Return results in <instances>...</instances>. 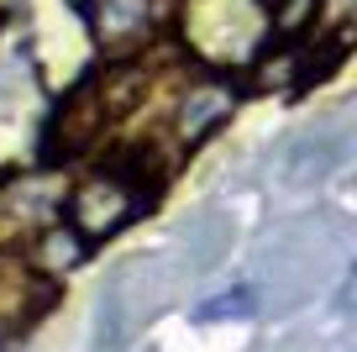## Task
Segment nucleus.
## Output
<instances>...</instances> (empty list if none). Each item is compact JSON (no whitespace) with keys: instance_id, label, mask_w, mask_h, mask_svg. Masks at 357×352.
Masks as SVG:
<instances>
[{"instance_id":"obj_1","label":"nucleus","mask_w":357,"mask_h":352,"mask_svg":"<svg viewBox=\"0 0 357 352\" xmlns=\"http://www.w3.org/2000/svg\"><path fill=\"white\" fill-rule=\"evenodd\" d=\"M111 122V105H105V89L95 85H79L74 95L63 100L53 122H47V142H43V163H68L79 158L84 147H95V137L105 132Z\"/></svg>"},{"instance_id":"obj_2","label":"nucleus","mask_w":357,"mask_h":352,"mask_svg":"<svg viewBox=\"0 0 357 352\" xmlns=\"http://www.w3.org/2000/svg\"><path fill=\"white\" fill-rule=\"evenodd\" d=\"M321 47H326L321 58H305V64H300V74H294V89H310V85H321L326 74H336V68L347 64V32L326 37Z\"/></svg>"},{"instance_id":"obj_3","label":"nucleus","mask_w":357,"mask_h":352,"mask_svg":"<svg viewBox=\"0 0 357 352\" xmlns=\"http://www.w3.org/2000/svg\"><path fill=\"white\" fill-rule=\"evenodd\" d=\"M257 310V289H226L211 305H195V321H226V316H252Z\"/></svg>"}]
</instances>
